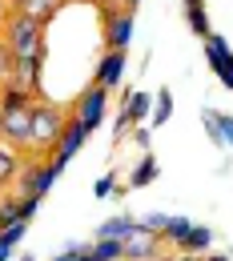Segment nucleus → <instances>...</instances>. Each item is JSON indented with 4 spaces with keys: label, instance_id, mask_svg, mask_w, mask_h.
Listing matches in <instances>:
<instances>
[{
    "label": "nucleus",
    "instance_id": "nucleus-24",
    "mask_svg": "<svg viewBox=\"0 0 233 261\" xmlns=\"http://www.w3.org/2000/svg\"><path fill=\"white\" fill-rule=\"evenodd\" d=\"M36 209H40V193H24L20 197V217H24V221H33Z\"/></svg>",
    "mask_w": 233,
    "mask_h": 261
},
{
    "label": "nucleus",
    "instance_id": "nucleus-26",
    "mask_svg": "<svg viewBox=\"0 0 233 261\" xmlns=\"http://www.w3.org/2000/svg\"><path fill=\"white\" fill-rule=\"evenodd\" d=\"M169 261H205V253H201V257L197 253H177V257H169Z\"/></svg>",
    "mask_w": 233,
    "mask_h": 261
},
{
    "label": "nucleus",
    "instance_id": "nucleus-9",
    "mask_svg": "<svg viewBox=\"0 0 233 261\" xmlns=\"http://www.w3.org/2000/svg\"><path fill=\"white\" fill-rule=\"evenodd\" d=\"M121 76H125V53H121V48H109V53L100 57V65H97V81L105 89H117Z\"/></svg>",
    "mask_w": 233,
    "mask_h": 261
},
{
    "label": "nucleus",
    "instance_id": "nucleus-8",
    "mask_svg": "<svg viewBox=\"0 0 233 261\" xmlns=\"http://www.w3.org/2000/svg\"><path fill=\"white\" fill-rule=\"evenodd\" d=\"M205 57H209V68L217 72V81L225 89H233V57H229L225 36H205Z\"/></svg>",
    "mask_w": 233,
    "mask_h": 261
},
{
    "label": "nucleus",
    "instance_id": "nucleus-4",
    "mask_svg": "<svg viewBox=\"0 0 233 261\" xmlns=\"http://www.w3.org/2000/svg\"><path fill=\"white\" fill-rule=\"evenodd\" d=\"M161 249H165V237L149 225H137L121 241V257H129V261H145V257H153V253H161Z\"/></svg>",
    "mask_w": 233,
    "mask_h": 261
},
{
    "label": "nucleus",
    "instance_id": "nucleus-14",
    "mask_svg": "<svg viewBox=\"0 0 233 261\" xmlns=\"http://www.w3.org/2000/svg\"><path fill=\"white\" fill-rule=\"evenodd\" d=\"M24 233H29V221H12V225L0 229V261L12 257V249L20 245V237H24Z\"/></svg>",
    "mask_w": 233,
    "mask_h": 261
},
{
    "label": "nucleus",
    "instance_id": "nucleus-23",
    "mask_svg": "<svg viewBox=\"0 0 233 261\" xmlns=\"http://www.w3.org/2000/svg\"><path fill=\"white\" fill-rule=\"evenodd\" d=\"M169 113H173V100H169V93H161V97H157V113L149 117V125H161Z\"/></svg>",
    "mask_w": 233,
    "mask_h": 261
},
{
    "label": "nucleus",
    "instance_id": "nucleus-31",
    "mask_svg": "<svg viewBox=\"0 0 233 261\" xmlns=\"http://www.w3.org/2000/svg\"><path fill=\"white\" fill-rule=\"evenodd\" d=\"M121 4H125V8H137V0H121Z\"/></svg>",
    "mask_w": 233,
    "mask_h": 261
},
{
    "label": "nucleus",
    "instance_id": "nucleus-16",
    "mask_svg": "<svg viewBox=\"0 0 233 261\" xmlns=\"http://www.w3.org/2000/svg\"><path fill=\"white\" fill-rule=\"evenodd\" d=\"M16 173H20V157H16V145H0V189L4 185H12L16 181Z\"/></svg>",
    "mask_w": 233,
    "mask_h": 261
},
{
    "label": "nucleus",
    "instance_id": "nucleus-27",
    "mask_svg": "<svg viewBox=\"0 0 233 261\" xmlns=\"http://www.w3.org/2000/svg\"><path fill=\"white\" fill-rule=\"evenodd\" d=\"M4 20H8V4L0 0V36H4Z\"/></svg>",
    "mask_w": 233,
    "mask_h": 261
},
{
    "label": "nucleus",
    "instance_id": "nucleus-17",
    "mask_svg": "<svg viewBox=\"0 0 233 261\" xmlns=\"http://www.w3.org/2000/svg\"><path fill=\"white\" fill-rule=\"evenodd\" d=\"M141 225V221H133V217H117V221H109V225H100L97 237H113V241H125L133 229Z\"/></svg>",
    "mask_w": 233,
    "mask_h": 261
},
{
    "label": "nucleus",
    "instance_id": "nucleus-10",
    "mask_svg": "<svg viewBox=\"0 0 233 261\" xmlns=\"http://www.w3.org/2000/svg\"><path fill=\"white\" fill-rule=\"evenodd\" d=\"M40 61H44V57H12V81L36 93V76H40Z\"/></svg>",
    "mask_w": 233,
    "mask_h": 261
},
{
    "label": "nucleus",
    "instance_id": "nucleus-25",
    "mask_svg": "<svg viewBox=\"0 0 233 261\" xmlns=\"http://www.w3.org/2000/svg\"><path fill=\"white\" fill-rule=\"evenodd\" d=\"M93 193H97V197H109V193H117V189H113V177H109V173H105V177L97 181V189H93Z\"/></svg>",
    "mask_w": 233,
    "mask_h": 261
},
{
    "label": "nucleus",
    "instance_id": "nucleus-20",
    "mask_svg": "<svg viewBox=\"0 0 233 261\" xmlns=\"http://www.w3.org/2000/svg\"><path fill=\"white\" fill-rule=\"evenodd\" d=\"M12 221H24V217H20V201L12 193H0V229L12 225Z\"/></svg>",
    "mask_w": 233,
    "mask_h": 261
},
{
    "label": "nucleus",
    "instance_id": "nucleus-6",
    "mask_svg": "<svg viewBox=\"0 0 233 261\" xmlns=\"http://www.w3.org/2000/svg\"><path fill=\"white\" fill-rule=\"evenodd\" d=\"M105 100H109V89H105L100 81L93 85V89H85V97L76 100V121H81L89 133L97 129L100 121H105Z\"/></svg>",
    "mask_w": 233,
    "mask_h": 261
},
{
    "label": "nucleus",
    "instance_id": "nucleus-2",
    "mask_svg": "<svg viewBox=\"0 0 233 261\" xmlns=\"http://www.w3.org/2000/svg\"><path fill=\"white\" fill-rule=\"evenodd\" d=\"M65 125L68 121L57 105H33V145L36 149H53Z\"/></svg>",
    "mask_w": 233,
    "mask_h": 261
},
{
    "label": "nucleus",
    "instance_id": "nucleus-11",
    "mask_svg": "<svg viewBox=\"0 0 233 261\" xmlns=\"http://www.w3.org/2000/svg\"><path fill=\"white\" fill-rule=\"evenodd\" d=\"M33 105V89H24V85H16V81H8L4 89H0V113H8V109H29Z\"/></svg>",
    "mask_w": 233,
    "mask_h": 261
},
{
    "label": "nucleus",
    "instance_id": "nucleus-5",
    "mask_svg": "<svg viewBox=\"0 0 233 261\" xmlns=\"http://www.w3.org/2000/svg\"><path fill=\"white\" fill-rule=\"evenodd\" d=\"M129 40H133V8H125V4L113 8V4H109V8H105V44L125 53Z\"/></svg>",
    "mask_w": 233,
    "mask_h": 261
},
{
    "label": "nucleus",
    "instance_id": "nucleus-12",
    "mask_svg": "<svg viewBox=\"0 0 233 261\" xmlns=\"http://www.w3.org/2000/svg\"><path fill=\"white\" fill-rule=\"evenodd\" d=\"M145 117H149V93H133V97L125 100V113H121V121H117V133H125V125L145 121Z\"/></svg>",
    "mask_w": 233,
    "mask_h": 261
},
{
    "label": "nucleus",
    "instance_id": "nucleus-33",
    "mask_svg": "<svg viewBox=\"0 0 233 261\" xmlns=\"http://www.w3.org/2000/svg\"><path fill=\"white\" fill-rule=\"evenodd\" d=\"M185 4H197V0H185Z\"/></svg>",
    "mask_w": 233,
    "mask_h": 261
},
{
    "label": "nucleus",
    "instance_id": "nucleus-21",
    "mask_svg": "<svg viewBox=\"0 0 233 261\" xmlns=\"http://www.w3.org/2000/svg\"><path fill=\"white\" fill-rule=\"evenodd\" d=\"M185 16H189V29H193L197 36H209V16H205L201 0H197V4H185Z\"/></svg>",
    "mask_w": 233,
    "mask_h": 261
},
{
    "label": "nucleus",
    "instance_id": "nucleus-22",
    "mask_svg": "<svg viewBox=\"0 0 233 261\" xmlns=\"http://www.w3.org/2000/svg\"><path fill=\"white\" fill-rule=\"evenodd\" d=\"M153 177H157V161H153V157H145V161H141V169L133 173V189H141V185H149Z\"/></svg>",
    "mask_w": 233,
    "mask_h": 261
},
{
    "label": "nucleus",
    "instance_id": "nucleus-3",
    "mask_svg": "<svg viewBox=\"0 0 233 261\" xmlns=\"http://www.w3.org/2000/svg\"><path fill=\"white\" fill-rule=\"evenodd\" d=\"M0 141H8L16 149H36L33 145V105L0 113Z\"/></svg>",
    "mask_w": 233,
    "mask_h": 261
},
{
    "label": "nucleus",
    "instance_id": "nucleus-18",
    "mask_svg": "<svg viewBox=\"0 0 233 261\" xmlns=\"http://www.w3.org/2000/svg\"><path fill=\"white\" fill-rule=\"evenodd\" d=\"M205 121H209V133H213L221 145H233V121H229V117H221V113H205Z\"/></svg>",
    "mask_w": 233,
    "mask_h": 261
},
{
    "label": "nucleus",
    "instance_id": "nucleus-34",
    "mask_svg": "<svg viewBox=\"0 0 233 261\" xmlns=\"http://www.w3.org/2000/svg\"><path fill=\"white\" fill-rule=\"evenodd\" d=\"M20 261H33V257H20Z\"/></svg>",
    "mask_w": 233,
    "mask_h": 261
},
{
    "label": "nucleus",
    "instance_id": "nucleus-28",
    "mask_svg": "<svg viewBox=\"0 0 233 261\" xmlns=\"http://www.w3.org/2000/svg\"><path fill=\"white\" fill-rule=\"evenodd\" d=\"M76 257H81V249H68V253H61L57 261H76Z\"/></svg>",
    "mask_w": 233,
    "mask_h": 261
},
{
    "label": "nucleus",
    "instance_id": "nucleus-32",
    "mask_svg": "<svg viewBox=\"0 0 233 261\" xmlns=\"http://www.w3.org/2000/svg\"><path fill=\"white\" fill-rule=\"evenodd\" d=\"M20 4H24V0H12V8H20Z\"/></svg>",
    "mask_w": 233,
    "mask_h": 261
},
{
    "label": "nucleus",
    "instance_id": "nucleus-19",
    "mask_svg": "<svg viewBox=\"0 0 233 261\" xmlns=\"http://www.w3.org/2000/svg\"><path fill=\"white\" fill-rule=\"evenodd\" d=\"M193 229V221L189 217H165V229H161V237H165V245H177L185 233Z\"/></svg>",
    "mask_w": 233,
    "mask_h": 261
},
{
    "label": "nucleus",
    "instance_id": "nucleus-7",
    "mask_svg": "<svg viewBox=\"0 0 233 261\" xmlns=\"http://www.w3.org/2000/svg\"><path fill=\"white\" fill-rule=\"evenodd\" d=\"M85 137H89V129H85V125H81V121L72 117V121H68L65 129H61V137H57V145H53V161H57L61 169H65V165H68V157H76V153H81V145H85Z\"/></svg>",
    "mask_w": 233,
    "mask_h": 261
},
{
    "label": "nucleus",
    "instance_id": "nucleus-35",
    "mask_svg": "<svg viewBox=\"0 0 233 261\" xmlns=\"http://www.w3.org/2000/svg\"><path fill=\"white\" fill-rule=\"evenodd\" d=\"M117 261H129V257H117Z\"/></svg>",
    "mask_w": 233,
    "mask_h": 261
},
{
    "label": "nucleus",
    "instance_id": "nucleus-15",
    "mask_svg": "<svg viewBox=\"0 0 233 261\" xmlns=\"http://www.w3.org/2000/svg\"><path fill=\"white\" fill-rule=\"evenodd\" d=\"M61 8H65V0H24V4H20V12L36 16L40 24H48V20H53V16L61 12Z\"/></svg>",
    "mask_w": 233,
    "mask_h": 261
},
{
    "label": "nucleus",
    "instance_id": "nucleus-30",
    "mask_svg": "<svg viewBox=\"0 0 233 261\" xmlns=\"http://www.w3.org/2000/svg\"><path fill=\"white\" fill-rule=\"evenodd\" d=\"M145 261H169V253L161 249V253H153V257H145Z\"/></svg>",
    "mask_w": 233,
    "mask_h": 261
},
{
    "label": "nucleus",
    "instance_id": "nucleus-1",
    "mask_svg": "<svg viewBox=\"0 0 233 261\" xmlns=\"http://www.w3.org/2000/svg\"><path fill=\"white\" fill-rule=\"evenodd\" d=\"M44 29L36 16L12 8L8 20H4V44L12 48V57H44Z\"/></svg>",
    "mask_w": 233,
    "mask_h": 261
},
{
    "label": "nucleus",
    "instance_id": "nucleus-13",
    "mask_svg": "<svg viewBox=\"0 0 233 261\" xmlns=\"http://www.w3.org/2000/svg\"><path fill=\"white\" fill-rule=\"evenodd\" d=\"M209 241H213V233H209L205 225H193L181 241H177V253H205V249H209Z\"/></svg>",
    "mask_w": 233,
    "mask_h": 261
},
{
    "label": "nucleus",
    "instance_id": "nucleus-29",
    "mask_svg": "<svg viewBox=\"0 0 233 261\" xmlns=\"http://www.w3.org/2000/svg\"><path fill=\"white\" fill-rule=\"evenodd\" d=\"M205 261H233V257H225V253H205Z\"/></svg>",
    "mask_w": 233,
    "mask_h": 261
}]
</instances>
